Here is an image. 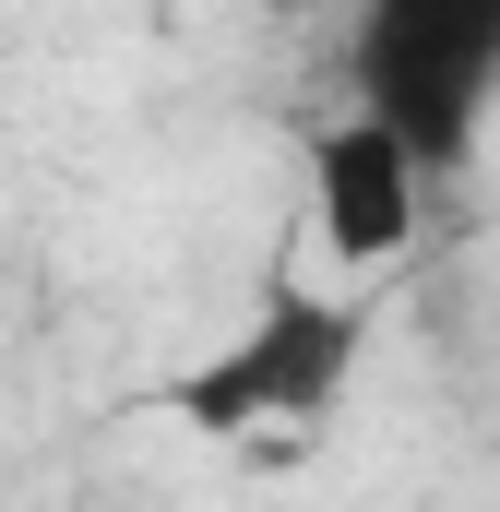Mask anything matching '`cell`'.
<instances>
[{
  "mask_svg": "<svg viewBox=\"0 0 500 512\" xmlns=\"http://www.w3.org/2000/svg\"><path fill=\"white\" fill-rule=\"evenodd\" d=\"M370 370V286H274L215 358H191L167 382V417L203 441H274V429H322Z\"/></svg>",
  "mask_w": 500,
  "mask_h": 512,
  "instance_id": "1",
  "label": "cell"
},
{
  "mask_svg": "<svg viewBox=\"0 0 500 512\" xmlns=\"http://www.w3.org/2000/svg\"><path fill=\"white\" fill-rule=\"evenodd\" d=\"M346 108H370L429 179L477 167L500 120V0H358Z\"/></svg>",
  "mask_w": 500,
  "mask_h": 512,
  "instance_id": "2",
  "label": "cell"
},
{
  "mask_svg": "<svg viewBox=\"0 0 500 512\" xmlns=\"http://www.w3.org/2000/svg\"><path fill=\"white\" fill-rule=\"evenodd\" d=\"M310 239L322 262L358 286V274H393V262L417 251V227H429V167L370 120V108H334V120L310 131Z\"/></svg>",
  "mask_w": 500,
  "mask_h": 512,
  "instance_id": "3",
  "label": "cell"
}]
</instances>
